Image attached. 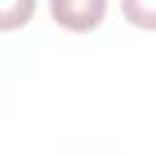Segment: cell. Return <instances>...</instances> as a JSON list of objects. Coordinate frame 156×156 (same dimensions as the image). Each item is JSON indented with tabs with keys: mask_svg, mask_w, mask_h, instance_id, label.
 Segmentation results:
<instances>
[{
	"mask_svg": "<svg viewBox=\"0 0 156 156\" xmlns=\"http://www.w3.org/2000/svg\"><path fill=\"white\" fill-rule=\"evenodd\" d=\"M51 17L71 32L95 29L107 12V0H49Z\"/></svg>",
	"mask_w": 156,
	"mask_h": 156,
	"instance_id": "6da1fadb",
	"label": "cell"
},
{
	"mask_svg": "<svg viewBox=\"0 0 156 156\" xmlns=\"http://www.w3.org/2000/svg\"><path fill=\"white\" fill-rule=\"evenodd\" d=\"M127 22L141 29H156V0H122Z\"/></svg>",
	"mask_w": 156,
	"mask_h": 156,
	"instance_id": "3957f363",
	"label": "cell"
},
{
	"mask_svg": "<svg viewBox=\"0 0 156 156\" xmlns=\"http://www.w3.org/2000/svg\"><path fill=\"white\" fill-rule=\"evenodd\" d=\"M37 0H0V32L24 27L34 15Z\"/></svg>",
	"mask_w": 156,
	"mask_h": 156,
	"instance_id": "7a4b0ae2",
	"label": "cell"
}]
</instances>
